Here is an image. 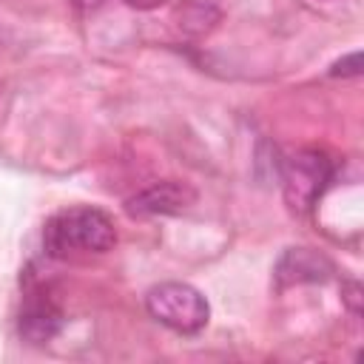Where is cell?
<instances>
[{
  "label": "cell",
  "instance_id": "obj_1",
  "mask_svg": "<svg viewBox=\"0 0 364 364\" xmlns=\"http://www.w3.org/2000/svg\"><path fill=\"white\" fill-rule=\"evenodd\" d=\"M117 242L114 222L97 208H68L54 213L43 228V247L51 259L105 253Z\"/></svg>",
  "mask_w": 364,
  "mask_h": 364
},
{
  "label": "cell",
  "instance_id": "obj_2",
  "mask_svg": "<svg viewBox=\"0 0 364 364\" xmlns=\"http://www.w3.org/2000/svg\"><path fill=\"white\" fill-rule=\"evenodd\" d=\"M145 307L159 324L182 336L199 333L210 318V307L205 296L185 282H162L151 287L145 296Z\"/></svg>",
  "mask_w": 364,
  "mask_h": 364
},
{
  "label": "cell",
  "instance_id": "obj_3",
  "mask_svg": "<svg viewBox=\"0 0 364 364\" xmlns=\"http://www.w3.org/2000/svg\"><path fill=\"white\" fill-rule=\"evenodd\" d=\"M333 179V162L321 151H299L282 165L284 202L296 213H307Z\"/></svg>",
  "mask_w": 364,
  "mask_h": 364
},
{
  "label": "cell",
  "instance_id": "obj_4",
  "mask_svg": "<svg viewBox=\"0 0 364 364\" xmlns=\"http://www.w3.org/2000/svg\"><path fill=\"white\" fill-rule=\"evenodd\" d=\"M196 202V191L185 182H156L145 191H139L136 196H131L125 202V210L131 216H173L188 210Z\"/></svg>",
  "mask_w": 364,
  "mask_h": 364
},
{
  "label": "cell",
  "instance_id": "obj_5",
  "mask_svg": "<svg viewBox=\"0 0 364 364\" xmlns=\"http://www.w3.org/2000/svg\"><path fill=\"white\" fill-rule=\"evenodd\" d=\"M330 273H333V262L313 247H290L276 262V284L279 287L304 284V282H327Z\"/></svg>",
  "mask_w": 364,
  "mask_h": 364
},
{
  "label": "cell",
  "instance_id": "obj_6",
  "mask_svg": "<svg viewBox=\"0 0 364 364\" xmlns=\"http://www.w3.org/2000/svg\"><path fill=\"white\" fill-rule=\"evenodd\" d=\"M63 330V313L48 296H31L20 313V336L31 344H48Z\"/></svg>",
  "mask_w": 364,
  "mask_h": 364
},
{
  "label": "cell",
  "instance_id": "obj_7",
  "mask_svg": "<svg viewBox=\"0 0 364 364\" xmlns=\"http://www.w3.org/2000/svg\"><path fill=\"white\" fill-rule=\"evenodd\" d=\"M330 74H333V77H358V74H361V54H358V51L347 54L344 60H338V63L330 68Z\"/></svg>",
  "mask_w": 364,
  "mask_h": 364
},
{
  "label": "cell",
  "instance_id": "obj_8",
  "mask_svg": "<svg viewBox=\"0 0 364 364\" xmlns=\"http://www.w3.org/2000/svg\"><path fill=\"white\" fill-rule=\"evenodd\" d=\"M344 293H347L344 299L350 301V307H353V313H358V299H361V287H358L355 282H347V284H344Z\"/></svg>",
  "mask_w": 364,
  "mask_h": 364
},
{
  "label": "cell",
  "instance_id": "obj_9",
  "mask_svg": "<svg viewBox=\"0 0 364 364\" xmlns=\"http://www.w3.org/2000/svg\"><path fill=\"white\" fill-rule=\"evenodd\" d=\"M131 9H139V11H151V9H159L165 0H125Z\"/></svg>",
  "mask_w": 364,
  "mask_h": 364
},
{
  "label": "cell",
  "instance_id": "obj_10",
  "mask_svg": "<svg viewBox=\"0 0 364 364\" xmlns=\"http://www.w3.org/2000/svg\"><path fill=\"white\" fill-rule=\"evenodd\" d=\"M77 9H97V6H102V3H108V0H71Z\"/></svg>",
  "mask_w": 364,
  "mask_h": 364
}]
</instances>
